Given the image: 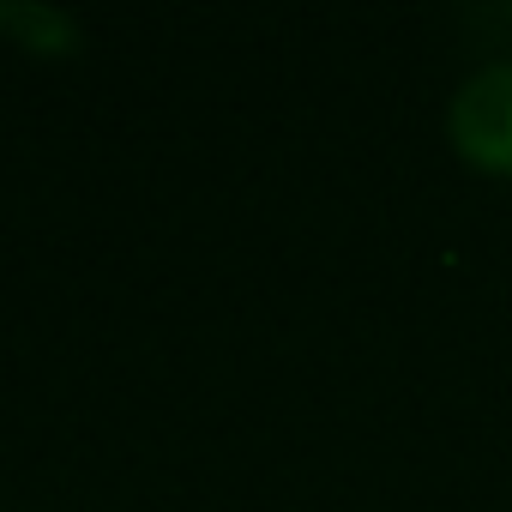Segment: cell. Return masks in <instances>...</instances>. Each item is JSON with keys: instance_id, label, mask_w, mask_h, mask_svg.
Masks as SVG:
<instances>
[{"instance_id": "3957f363", "label": "cell", "mask_w": 512, "mask_h": 512, "mask_svg": "<svg viewBox=\"0 0 512 512\" xmlns=\"http://www.w3.org/2000/svg\"><path fill=\"white\" fill-rule=\"evenodd\" d=\"M506 19H512V13H506Z\"/></svg>"}, {"instance_id": "7a4b0ae2", "label": "cell", "mask_w": 512, "mask_h": 512, "mask_svg": "<svg viewBox=\"0 0 512 512\" xmlns=\"http://www.w3.org/2000/svg\"><path fill=\"white\" fill-rule=\"evenodd\" d=\"M0 31L37 55H73L85 43V25L73 13H55V7H0Z\"/></svg>"}, {"instance_id": "6da1fadb", "label": "cell", "mask_w": 512, "mask_h": 512, "mask_svg": "<svg viewBox=\"0 0 512 512\" xmlns=\"http://www.w3.org/2000/svg\"><path fill=\"white\" fill-rule=\"evenodd\" d=\"M446 133L464 163L488 175H512V61H494L458 85L446 109Z\"/></svg>"}]
</instances>
